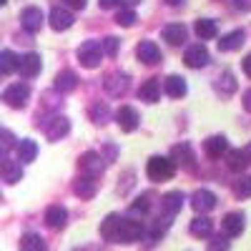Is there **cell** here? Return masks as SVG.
I'll list each match as a JSON object with an SVG mask.
<instances>
[{
	"label": "cell",
	"mask_w": 251,
	"mask_h": 251,
	"mask_svg": "<svg viewBox=\"0 0 251 251\" xmlns=\"http://www.w3.org/2000/svg\"><path fill=\"white\" fill-rule=\"evenodd\" d=\"M163 91H166V96H171V98H181V96H186V80L181 78V75H169L163 80Z\"/></svg>",
	"instance_id": "cell-26"
},
{
	"label": "cell",
	"mask_w": 251,
	"mask_h": 251,
	"mask_svg": "<svg viewBox=\"0 0 251 251\" xmlns=\"http://www.w3.org/2000/svg\"><path fill=\"white\" fill-rule=\"evenodd\" d=\"M91 118H93V123H98V126L108 123V118H111V111H108V106H106V103H96V106L91 108Z\"/></svg>",
	"instance_id": "cell-36"
},
{
	"label": "cell",
	"mask_w": 251,
	"mask_h": 251,
	"mask_svg": "<svg viewBox=\"0 0 251 251\" xmlns=\"http://www.w3.org/2000/svg\"><path fill=\"white\" fill-rule=\"evenodd\" d=\"M20 251H46V241L40 239V234H25L20 239Z\"/></svg>",
	"instance_id": "cell-33"
},
{
	"label": "cell",
	"mask_w": 251,
	"mask_h": 251,
	"mask_svg": "<svg viewBox=\"0 0 251 251\" xmlns=\"http://www.w3.org/2000/svg\"><path fill=\"white\" fill-rule=\"evenodd\" d=\"M3 181L5 183H18L20 178H23V169H20V161H10V158H5L3 161Z\"/></svg>",
	"instance_id": "cell-27"
},
{
	"label": "cell",
	"mask_w": 251,
	"mask_h": 251,
	"mask_svg": "<svg viewBox=\"0 0 251 251\" xmlns=\"http://www.w3.org/2000/svg\"><path fill=\"white\" fill-rule=\"evenodd\" d=\"M30 98V88L25 83H10V86L3 91V100L8 103L10 108H23Z\"/></svg>",
	"instance_id": "cell-3"
},
{
	"label": "cell",
	"mask_w": 251,
	"mask_h": 251,
	"mask_svg": "<svg viewBox=\"0 0 251 251\" xmlns=\"http://www.w3.org/2000/svg\"><path fill=\"white\" fill-rule=\"evenodd\" d=\"M161 35H163V40L169 46H183L186 38H188V30H186L183 23H169V25L161 30Z\"/></svg>",
	"instance_id": "cell-12"
},
{
	"label": "cell",
	"mask_w": 251,
	"mask_h": 251,
	"mask_svg": "<svg viewBox=\"0 0 251 251\" xmlns=\"http://www.w3.org/2000/svg\"><path fill=\"white\" fill-rule=\"evenodd\" d=\"M100 8H116L118 3H123V0H98Z\"/></svg>",
	"instance_id": "cell-43"
},
{
	"label": "cell",
	"mask_w": 251,
	"mask_h": 251,
	"mask_svg": "<svg viewBox=\"0 0 251 251\" xmlns=\"http://www.w3.org/2000/svg\"><path fill=\"white\" fill-rule=\"evenodd\" d=\"M75 86H78V78H75L73 71H60V73L55 75V91H60V93H71Z\"/></svg>",
	"instance_id": "cell-28"
},
{
	"label": "cell",
	"mask_w": 251,
	"mask_h": 251,
	"mask_svg": "<svg viewBox=\"0 0 251 251\" xmlns=\"http://www.w3.org/2000/svg\"><path fill=\"white\" fill-rule=\"evenodd\" d=\"M66 221H68V211H66V208H63V206H48V211H46V224L50 226V228H55V231H58V228H63V226H66Z\"/></svg>",
	"instance_id": "cell-23"
},
{
	"label": "cell",
	"mask_w": 251,
	"mask_h": 251,
	"mask_svg": "<svg viewBox=\"0 0 251 251\" xmlns=\"http://www.w3.org/2000/svg\"><path fill=\"white\" fill-rule=\"evenodd\" d=\"M116 23H118V25H123V28H131V25L136 23V10H131V8H123V10H118V15H116Z\"/></svg>",
	"instance_id": "cell-37"
},
{
	"label": "cell",
	"mask_w": 251,
	"mask_h": 251,
	"mask_svg": "<svg viewBox=\"0 0 251 251\" xmlns=\"http://www.w3.org/2000/svg\"><path fill=\"white\" fill-rule=\"evenodd\" d=\"M118 226H121V216H118V214H108L106 219H103V224H100V236L106 239V241H113V244H116V239H118Z\"/></svg>",
	"instance_id": "cell-24"
},
{
	"label": "cell",
	"mask_w": 251,
	"mask_h": 251,
	"mask_svg": "<svg viewBox=\"0 0 251 251\" xmlns=\"http://www.w3.org/2000/svg\"><path fill=\"white\" fill-rule=\"evenodd\" d=\"M234 196H239V199L251 196V176H239L234 181Z\"/></svg>",
	"instance_id": "cell-35"
},
{
	"label": "cell",
	"mask_w": 251,
	"mask_h": 251,
	"mask_svg": "<svg viewBox=\"0 0 251 251\" xmlns=\"http://www.w3.org/2000/svg\"><path fill=\"white\" fill-rule=\"evenodd\" d=\"M43 131H46V136H48L50 141H60L63 136H68V131H71V121H68L66 116H53L50 121H46Z\"/></svg>",
	"instance_id": "cell-6"
},
{
	"label": "cell",
	"mask_w": 251,
	"mask_h": 251,
	"mask_svg": "<svg viewBox=\"0 0 251 251\" xmlns=\"http://www.w3.org/2000/svg\"><path fill=\"white\" fill-rule=\"evenodd\" d=\"M166 3H169L171 8H178V5H183V0H166Z\"/></svg>",
	"instance_id": "cell-47"
},
{
	"label": "cell",
	"mask_w": 251,
	"mask_h": 251,
	"mask_svg": "<svg viewBox=\"0 0 251 251\" xmlns=\"http://www.w3.org/2000/svg\"><path fill=\"white\" fill-rule=\"evenodd\" d=\"M141 236H143V224H141V221H133V219H121L116 244H133V241H138Z\"/></svg>",
	"instance_id": "cell-4"
},
{
	"label": "cell",
	"mask_w": 251,
	"mask_h": 251,
	"mask_svg": "<svg viewBox=\"0 0 251 251\" xmlns=\"http://www.w3.org/2000/svg\"><path fill=\"white\" fill-rule=\"evenodd\" d=\"M244 40H246V33H244L241 28H236V30H231V33L221 35V40H219V50H221V53L239 50V48L244 46Z\"/></svg>",
	"instance_id": "cell-16"
},
{
	"label": "cell",
	"mask_w": 251,
	"mask_h": 251,
	"mask_svg": "<svg viewBox=\"0 0 251 251\" xmlns=\"http://www.w3.org/2000/svg\"><path fill=\"white\" fill-rule=\"evenodd\" d=\"M3 146H5V149H10V143H13V136H10V131H3Z\"/></svg>",
	"instance_id": "cell-46"
},
{
	"label": "cell",
	"mask_w": 251,
	"mask_h": 251,
	"mask_svg": "<svg viewBox=\"0 0 251 251\" xmlns=\"http://www.w3.org/2000/svg\"><path fill=\"white\" fill-rule=\"evenodd\" d=\"M103 55H106V50H103V46L98 40H86V43L78 48V60H80L83 68H98Z\"/></svg>",
	"instance_id": "cell-2"
},
{
	"label": "cell",
	"mask_w": 251,
	"mask_h": 251,
	"mask_svg": "<svg viewBox=\"0 0 251 251\" xmlns=\"http://www.w3.org/2000/svg\"><path fill=\"white\" fill-rule=\"evenodd\" d=\"M183 208V194L181 191H169L161 199V211L166 214V219H174Z\"/></svg>",
	"instance_id": "cell-13"
},
{
	"label": "cell",
	"mask_w": 251,
	"mask_h": 251,
	"mask_svg": "<svg viewBox=\"0 0 251 251\" xmlns=\"http://www.w3.org/2000/svg\"><path fill=\"white\" fill-rule=\"evenodd\" d=\"M241 66H244V73L251 78V55H246V58H244V63H241Z\"/></svg>",
	"instance_id": "cell-44"
},
{
	"label": "cell",
	"mask_w": 251,
	"mask_h": 251,
	"mask_svg": "<svg viewBox=\"0 0 251 251\" xmlns=\"http://www.w3.org/2000/svg\"><path fill=\"white\" fill-rule=\"evenodd\" d=\"M20 68V58H15L13 50H3L0 53V73L3 75H10L13 71Z\"/></svg>",
	"instance_id": "cell-32"
},
{
	"label": "cell",
	"mask_w": 251,
	"mask_h": 251,
	"mask_svg": "<svg viewBox=\"0 0 251 251\" xmlns=\"http://www.w3.org/2000/svg\"><path fill=\"white\" fill-rule=\"evenodd\" d=\"M176 171V166L171 158H163V156H153L149 158V163H146V174H149L151 181H169Z\"/></svg>",
	"instance_id": "cell-1"
},
{
	"label": "cell",
	"mask_w": 251,
	"mask_h": 251,
	"mask_svg": "<svg viewBox=\"0 0 251 251\" xmlns=\"http://www.w3.org/2000/svg\"><path fill=\"white\" fill-rule=\"evenodd\" d=\"M103 86H106V91L111 96H123L126 91H128V75L126 73H111Z\"/></svg>",
	"instance_id": "cell-22"
},
{
	"label": "cell",
	"mask_w": 251,
	"mask_h": 251,
	"mask_svg": "<svg viewBox=\"0 0 251 251\" xmlns=\"http://www.w3.org/2000/svg\"><path fill=\"white\" fill-rule=\"evenodd\" d=\"M244 153H246V158H249V163H251V143H249L246 149H244Z\"/></svg>",
	"instance_id": "cell-48"
},
{
	"label": "cell",
	"mask_w": 251,
	"mask_h": 251,
	"mask_svg": "<svg viewBox=\"0 0 251 251\" xmlns=\"http://www.w3.org/2000/svg\"><path fill=\"white\" fill-rule=\"evenodd\" d=\"M244 108H246V111L251 113V88H249V91L244 93Z\"/></svg>",
	"instance_id": "cell-45"
},
{
	"label": "cell",
	"mask_w": 251,
	"mask_h": 251,
	"mask_svg": "<svg viewBox=\"0 0 251 251\" xmlns=\"http://www.w3.org/2000/svg\"><path fill=\"white\" fill-rule=\"evenodd\" d=\"M191 206L201 216L208 214V211H214L216 208V194L208 191V188H199V191H194V196H191Z\"/></svg>",
	"instance_id": "cell-7"
},
{
	"label": "cell",
	"mask_w": 251,
	"mask_h": 251,
	"mask_svg": "<svg viewBox=\"0 0 251 251\" xmlns=\"http://www.w3.org/2000/svg\"><path fill=\"white\" fill-rule=\"evenodd\" d=\"M221 228H224V234L231 239V236H239L244 231V214L234 211V214H226L224 221H221Z\"/></svg>",
	"instance_id": "cell-19"
},
{
	"label": "cell",
	"mask_w": 251,
	"mask_h": 251,
	"mask_svg": "<svg viewBox=\"0 0 251 251\" xmlns=\"http://www.w3.org/2000/svg\"><path fill=\"white\" fill-rule=\"evenodd\" d=\"M216 91H219V93H224V96H231V93L236 91V78H234L231 73L219 75V80H216Z\"/></svg>",
	"instance_id": "cell-34"
},
{
	"label": "cell",
	"mask_w": 251,
	"mask_h": 251,
	"mask_svg": "<svg viewBox=\"0 0 251 251\" xmlns=\"http://www.w3.org/2000/svg\"><path fill=\"white\" fill-rule=\"evenodd\" d=\"M40 68H43V63H40V55L38 53H25L23 58H20V68L18 73L23 78H35L40 73Z\"/></svg>",
	"instance_id": "cell-15"
},
{
	"label": "cell",
	"mask_w": 251,
	"mask_h": 251,
	"mask_svg": "<svg viewBox=\"0 0 251 251\" xmlns=\"http://www.w3.org/2000/svg\"><path fill=\"white\" fill-rule=\"evenodd\" d=\"M236 10H251V0H234Z\"/></svg>",
	"instance_id": "cell-42"
},
{
	"label": "cell",
	"mask_w": 251,
	"mask_h": 251,
	"mask_svg": "<svg viewBox=\"0 0 251 251\" xmlns=\"http://www.w3.org/2000/svg\"><path fill=\"white\" fill-rule=\"evenodd\" d=\"M136 58L143 63V66H156L161 60V50L153 40H141L138 48H136Z\"/></svg>",
	"instance_id": "cell-11"
},
{
	"label": "cell",
	"mask_w": 251,
	"mask_h": 251,
	"mask_svg": "<svg viewBox=\"0 0 251 251\" xmlns=\"http://www.w3.org/2000/svg\"><path fill=\"white\" fill-rule=\"evenodd\" d=\"M183 60H186L188 68H203V66H208V50H206V46L203 43L188 46L186 53H183Z\"/></svg>",
	"instance_id": "cell-8"
},
{
	"label": "cell",
	"mask_w": 251,
	"mask_h": 251,
	"mask_svg": "<svg viewBox=\"0 0 251 251\" xmlns=\"http://www.w3.org/2000/svg\"><path fill=\"white\" fill-rule=\"evenodd\" d=\"M73 25V13L66 8H53L50 10V28L53 30H68Z\"/></svg>",
	"instance_id": "cell-21"
},
{
	"label": "cell",
	"mask_w": 251,
	"mask_h": 251,
	"mask_svg": "<svg viewBox=\"0 0 251 251\" xmlns=\"http://www.w3.org/2000/svg\"><path fill=\"white\" fill-rule=\"evenodd\" d=\"M43 20H46L43 10L35 8V5H30V8H25L23 13H20V25H23L28 33H38L40 28H43Z\"/></svg>",
	"instance_id": "cell-10"
},
{
	"label": "cell",
	"mask_w": 251,
	"mask_h": 251,
	"mask_svg": "<svg viewBox=\"0 0 251 251\" xmlns=\"http://www.w3.org/2000/svg\"><path fill=\"white\" fill-rule=\"evenodd\" d=\"M196 35L201 38V40H211V38H216V33H219V28H216V20H211V18H201V20H196Z\"/></svg>",
	"instance_id": "cell-29"
},
{
	"label": "cell",
	"mask_w": 251,
	"mask_h": 251,
	"mask_svg": "<svg viewBox=\"0 0 251 251\" xmlns=\"http://www.w3.org/2000/svg\"><path fill=\"white\" fill-rule=\"evenodd\" d=\"M188 228H191V234H194V236L203 239V236H211V231H214V221L208 219V216H196Z\"/></svg>",
	"instance_id": "cell-30"
},
{
	"label": "cell",
	"mask_w": 251,
	"mask_h": 251,
	"mask_svg": "<svg viewBox=\"0 0 251 251\" xmlns=\"http://www.w3.org/2000/svg\"><path fill=\"white\" fill-rule=\"evenodd\" d=\"M171 161L174 163H178V166H183V169H188V171H194V151H191V146L188 143H178V146H174L171 149Z\"/></svg>",
	"instance_id": "cell-14"
},
{
	"label": "cell",
	"mask_w": 251,
	"mask_h": 251,
	"mask_svg": "<svg viewBox=\"0 0 251 251\" xmlns=\"http://www.w3.org/2000/svg\"><path fill=\"white\" fill-rule=\"evenodd\" d=\"M86 3H88V0H66V5L68 8H75V10H83V8H86Z\"/></svg>",
	"instance_id": "cell-41"
},
{
	"label": "cell",
	"mask_w": 251,
	"mask_h": 251,
	"mask_svg": "<svg viewBox=\"0 0 251 251\" xmlns=\"http://www.w3.org/2000/svg\"><path fill=\"white\" fill-rule=\"evenodd\" d=\"M96 191H98V183H96L93 176H86V174H83V176H78L75 183H73V194L80 196V199H93Z\"/></svg>",
	"instance_id": "cell-17"
},
{
	"label": "cell",
	"mask_w": 251,
	"mask_h": 251,
	"mask_svg": "<svg viewBox=\"0 0 251 251\" xmlns=\"http://www.w3.org/2000/svg\"><path fill=\"white\" fill-rule=\"evenodd\" d=\"M78 166H80V171L86 174V176H100L103 169H106V163H103V156L96 153V151H86L80 158H78Z\"/></svg>",
	"instance_id": "cell-5"
},
{
	"label": "cell",
	"mask_w": 251,
	"mask_h": 251,
	"mask_svg": "<svg viewBox=\"0 0 251 251\" xmlns=\"http://www.w3.org/2000/svg\"><path fill=\"white\" fill-rule=\"evenodd\" d=\"M151 208V194H143V196H138L133 203H131V211L133 214H146Z\"/></svg>",
	"instance_id": "cell-38"
},
{
	"label": "cell",
	"mask_w": 251,
	"mask_h": 251,
	"mask_svg": "<svg viewBox=\"0 0 251 251\" xmlns=\"http://www.w3.org/2000/svg\"><path fill=\"white\" fill-rule=\"evenodd\" d=\"M118 43H121V40L113 38V35H108L106 40H103V50H106L108 58H116V55H118Z\"/></svg>",
	"instance_id": "cell-39"
},
{
	"label": "cell",
	"mask_w": 251,
	"mask_h": 251,
	"mask_svg": "<svg viewBox=\"0 0 251 251\" xmlns=\"http://www.w3.org/2000/svg\"><path fill=\"white\" fill-rule=\"evenodd\" d=\"M138 98L146 100V103H156V100L161 98V83H158V78L143 80L141 88H138Z\"/></svg>",
	"instance_id": "cell-20"
},
{
	"label": "cell",
	"mask_w": 251,
	"mask_h": 251,
	"mask_svg": "<svg viewBox=\"0 0 251 251\" xmlns=\"http://www.w3.org/2000/svg\"><path fill=\"white\" fill-rule=\"evenodd\" d=\"M15 151H18V161H20V163H30V161H35V156H38V143L30 141V138H23V141H18Z\"/></svg>",
	"instance_id": "cell-25"
},
{
	"label": "cell",
	"mask_w": 251,
	"mask_h": 251,
	"mask_svg": "<svg viewBox=\"0 0 251 251\" xmlns=\"http://www.w3.org/2000/svg\"><path fill=\"white\" fill-rule=\"evenodd\" d=\"M138 111L133 108V106H121L118 111H116V123L121 126V131H126V133H133L136 128H138Z\"/></svg>",
	"instance_id": "cell-9"
},
{
	"label": "cell",
	"mask_w": 251,
	"mask_h": 251,
	"mask_svg": "<svg viewBox=\"0 0 251 251\" xmlns=\"http://www.w3.org/2000/svg\"><path fill=\"white\" fill-rule=\"evenodd\" d=\"M203 151H206V156H211V158H221V156L228 153V141L224 136H211V138L203 141Z\"/></svg>",
	"instance_id": "cell-18"
},
{
	"label": "cell",
	"mask_w": 251,
	"mask_h": 251,
	"mask_svg": "<svg viewBox=\"0 0 251 251\" xmlns=\"http://www.w3.org/2000/svg\"><path fill=\"white\" fill-rule=\"evenodd\" d=\"M208 251H228V236H216L208 244Z\"/></svg>",
	"instance_id": "cell-40"
},
{
	"label": "cell",
	"mask_w": 251,
	"mask_h": 251,
	"mask_svg": "<svg viewBox=\"0 0 251 251\" xmlns=\"http://www.w3.org/2000/svg\"><path fill=\"white\" fill-rule=\"evenodd\" d=\"M246 163H249V158H246L244 151H228V153H226V166H228V171L241 174V171L246 169Z\"/></svg>",
	"instance_id": "cell-31"
}]
</instances>
